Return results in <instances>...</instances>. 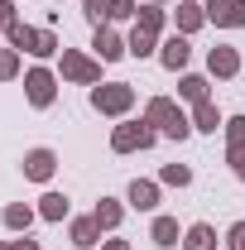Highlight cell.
I'll use <instances>...</instances> for the list:
<instances>
[{
    "instance_id": "obj_1",
    "label": "cell",
    "mask_w": 245,
    "mask_h": 250,
    "mask_svg": "<svg viewBox=\"0 0 245 250\" xmlns=\"http://www.w3.org/2000/svg\"><path fill=\"white\" fill-rule=\"evenodd\" d=\"M144 121L159 125L168 140H187V135H192V121H187V116L173 106V101H168V96H154L149 106H144Z\"/></svg>"
},
{
    "instance_id": "obj_2",
    "label": "cell",
    "mask_w": 245,
    "mask_h": 250,
    "mask_svg": "<svg viewBox=\"0 0 245 250\" xmlns=\"http://www.w3.org/2000/svg\"><path fill=\"white\" fill-rule=\"evenodd\" d=\"M154 145V125L149 121H125L111 130V149L116 154H135V149H149Z\"/></svg>"
},
{
    "instance_id": "obj_3",
    "label": "cell",
    "mask_w": 245,
    "mask_h": 250,
    "mask_svg": "<svg viewBox=\"0 0 245 250\" xmlns=\"http://www.w3.org/2000/svg\"><path fill=\"white\" fill-rule=\"evenodd\" d=\"M92 106L101 116H125V111L135 106V87H130V82H106V87L92 92Z\"/></svg>"
},
{
    "instance_id": "obj_4",
    "label": "cell",
    "mask_w": 245,
    "mask_h": 250,
    "mask_svg": "<svg viewBox=\"0 0 245 250\" xmlns=\"http://www.w3.org/2000/svg\"><path fill=\"white\" fill-rule=\"evenodd\" d=\"M10 43L15 48H24L34 58H48V53H58V39L53 29H29V24H10Z\"/></svg>"
},
{
    "instance_id": "obj_5",
    "label": "cell",
    "mask_w": 245,
    "mask_h": 250,
    "mask_svg": "<svg viewBox=\"0 0 245 250\" xmlns=\"http://www.w3.org/2000/svg\"><path fill=\"white\" fill-rule=\"evenodd\" d=\"M62 77L92 87V82H101V62L87 58V53H77V48H62Z\"/></svg>"
},
{
    "instance_id": "obj_6",
    "label": "cell",
    "mask_w": 245,
    "mask_h": 250,
    "mask_svg": "<svg viewBox=\"0 0 245 250\" xmlns=\"http://www.w3.org/2000/svg\"><path fill=\"white\" fill-rule=\"evenodd\" d=\"M53 87H58V82H53L48 67H29V72H24V92H29L34 106H53Z\"/></svg>"
},
{
    "instance_id": "obj_7",
    "label": "cell",
    "mask_w": 245,
    "mask_h": 250,
    "mask_svg": "<svg viewBox=\"0 0 245 250\" xmlns=\"http://www.w3.org/2000/svg\"><path fill=\"white\" fill-rule=\"evenodd\" d=\"M53 168H58V154H53V149H29V154H24V178H29V183H48Z\"/></svg>"
},
{
    "instance_id": "obj_8",
    "label": "cell",
    "mask_w": 245,
    "mask_h": 250,
    "mask_svg": "<svg viewBox=\"0 0 245 250\" xmlns=\"http://www.w3.org/2000/svg\"><path fill=\"white\" fill-rule=\"evenodd\" d=\"M92 48H96V58H101V62H116V58H125V53H130V43H125V39H121L116 29H106V24L96 29Z\"/></svg>"
},
{
    "instance_id": "obj_9",
    "label": "cell",
    "mask_w": 245,
    "mask_h": 250,
    "mask_svg": "<svg viewBox=\"0 0 245 250\" xmlns=\"http://www.w3.org/2000/svg\"><path fill=\"white\" fill-rule=\"evenodd\" d=\"M187 58H192V43H187V34H173V39L163 43V53H159V62H163L168 72H178V67H187Z\"/></svg>"
},
{
    "instance_id": "obj_10",
    "label": "cell",
    "mask_w": 245,
    "mask_h": 250,
    "mask_svg": "<svg viewBox=\"0 0 245 250\" xmlns=\"http://www.w3.org/2000/svg\"><path fill=\"white\" fill-rule=\"evenodd\" d=\"M207 67H212V77H236L241 72V53L226 48V43H216L212 53H207Z\"/></svg>"
},
{
    "instance_id": "obj_11",
    "label": "cell",
    "mask_w": 245,
    "mask_h": 250,
    "mask_svg": "<svg viewBox=\"0 0 245 250\" xmlns=\"http://www.w3.org/2000/svg\"><path fill=\"white\" fill-rule=\"evenodd\" d=\"M125 197H130V207H135V212H154V207H159V183H149V178H135Z\"/></svg>"
},
{
    "instance_id": "obj_12",
    "label": "cell",
    "mask_w": 245,
    "mask_h": 250,
    "mask_svg": "<svg viewBox=\"0 0 245 250\" xmlns=\"http://www.w3.org/2000/svg\"><path fill=\"white\" fill-rule=\"evenodd\" d=\"M183 250H216V226L192 221V226L183 231Z\"/></svg>"
},
{
    "instance_id": "obj_13",
    "label": "cell",
    "mask_w": 245,
    "mask_h": 250,
    "mask_svg": "<svg viewBox=\"0 0 245 250\" xmlns=\"http://www.w3.org/2000/svg\"><path fill=\"white\" fill-rule=\"evenodd\" d=\"M72 246H77V250L101 246V226H96V217H77V221H72Z\"/></svg>"
},
{
    "instance_id": "obj_14",
    "label": "cell",
    "mask_w": 245,
    "mask_h": 250,
    "mask_svg": "<svg viewBox=\"0 0 245 250\" xmlns=\"http://www.w3.org/2000/svg\"><path fill=\"white\" fill-rule=\"evenodd\" d=\"M67 212H72L67 192H43V197H39V217H43V221H62Z\"/></svg>"
},
{
    "instance_id": "obj_15",
    "label": "cell",
    "mask_w": 245,
    "mask_h": 250,
    "mask_svg": "<svg viewBox=\"0 0 245 250\" xmlns=\"http://www.w3.org/2000/svg\"><path fill=\"white\" fill-rule=\"evenodd\" d=\"M92 217H96V226H101V231H116V226H121V217H125V207L116 202V197H101Z\"/></svg>"
},
{
    "instance_id": "obj_16",
    "label": "cell",
    "mask_w": 245,
    "mask_h": 250,
    "mask_svg": "<svg viewBox=\"0 0 245 250\" xmlns=\"http://www.w3.org/2000/svg\"><path fill=\"white\" fill-rule=\"evenodd\" d=\"M192 130H207V135L221 130V111H216L212 101H197V111H192Z\"/></svg>"
},
{
    "instance_id": "obj_17",
    "label": "cell",
    "mask_w": 245,
    "mask_h": 250,
    "mask_svg": "<svg viewBox=\"0 0 245 250\" xmlns=\"http://www.w3.org/2000/svg\"><path fill=\"white\" fill-rule=\"evenodd\" d=\"M202 24H207V10L202 5H192V0L178 5V34H192V29H202Z\"/></svg>"
},
{
    "instance_id": "obj_18",
    "label": "cell",
    "mask_w": 245,
    "mask_h": 250,
    "mask_svg": "<svg viewBox=\"0 0 245 250\" xmlns=\"http://www.w3.org/2000/svg\"><path fill=\"white\" fill-rule=\"evenodd\" d=\"M0 217H5V226H10V231H29V226H34V207H24V202H10Z\"/></svg>"
},
{
    "instance_id": "obj_19",
    "label": "cell",
    "mask_w": 245,
    "mask_h": 250,
    "mask_svg": "<svg viewBox=\"0 0 245 250\" xmlns=\"http://www.w3.org/2000/svg\"><path fill=\"white\" fill-rule=\"evenodd\" d=\"M149 241H154V246H178V221H173V217H154Z\"/></svg>"
},
{
    "instance_id": "obj_20",
    "label": "cell",
    "mask_w": 245,
    "mask_h": 250,
    "mask_svg": "<svg viewBox=\"0 0 245 250\" xmlns=\"http://www.w3.org/2000/svg\"><path fill=\"white\" fill-rule=\"evenodd\" d=\"M178 96H183V101H207V77L187 72L183 82H178Z\"/></svg>"
},
{
    "instance_id": "obj_21",
    "label": "cell",
    "mask_w": 245,
    "mask_h": 250,
    "mask_svg": "<svg viewBox=\"0 0 245 250\" xmlns=\"http://www.w3.org/2000/svg\"><path fill=\"white\" fill-rule=\"evenodd\" d=\"M226 149L231 154H245V116H231L226 121Z\"/></svg>"
},
{
    "instance_id": "obj_22",
    "label": "cell",
    "mask_w": 245,
    "mask_h": 250,
    "mask_svg": "<svg viewBox=\"0 0 245 250\" xmlns=\"http://www.w3.org/2000/svg\"><path fill=\"white\" fill-rule=\"evenodd\" d=\"M135 24H140V29H149V34H159V29H163V10H159V5H140Z\"/></svg>"
},
{
    "instance_id": "obj_23",
    "label": "cell",
    "mask_w": 245,
    "mask_h": 250,
    "mask_svg": "<svg viewBox=\"0 0 245 250\" xmlns=\"http://www.w3.org/2000/svg\"><path fill=\"white\" fill-rule=\"evenodd\" d=\"M82 15H87L96 29H101V24L111 20V0H82Z\"/></svg>"
},
{
    "instance_id": "obj_24",
    "label": "cell",
    "mask_w": 245,
    "mask_h": 250,
    "mask_svg": "<svg viewBox=\"0 0 245 250\" xmlns=\"http://www.w3.org/2000/svg\"><path fill=\"white\" fill-rule=\"evenodd\" d=\"M130 53H135V58H149V53H154V34L135 24V34H130Z\"/></svg>"
},
{
    "instance_id": "obj_25",
    "label": "cell",
    "mask_w": 245,
    "mask_h": 250,
    "mask_svg": "<svg viewBox=\"0 0 245 250\" xmlns=\"http://www.w3.org/2000/svg\"><path fill=\"white\" fill-rule=\"evenodd\" d=\"M163 183L168 188H187L192 183V168H187V164H163Z\"/></svg>"
},
{
    "instance_id": "obj_26",
    "label": "cell",
    "mask_w": 245,
    "mask_h": 250,
    "mask_svg": "<svg viewBox=\"0 0 245 250\" xmlns=\"http://www.w3.org/2000/svg\"><path fill=\"white\" fill-rule=\"evenodd\" d=\"M241 24H245V0H231L221 15V29H241Z\"/></svg>"
},
{
    "instance_id": "obj_27",
    "label": "cell",
    "mask_w": 245,
    "mask_h": 250,
    "mask_svg": "<svg viewBox=\"0 0 245 250\" xmlns=\"http://www.w3.org/2000/svg\"><path fill=\"white\" fill-rule=\"evenodd\" d=\"M10 77H20V53H15V48L0 53V82H10Z\"/></svg>"
},
{
    "instance_id": "obj_28",
    "label": "cell",
    "mask_w": 245,
    "mask_h": 250,
    "mask_svg": "<svg viewBox=\"0 0 245 250\" xmlns=\"http://www.w3.org/2000/svg\"><path fill=\"white\" fill-rule=\"evenodd\" d=\"M130 15H140L135 0H111V20H130Z\"/></svg>"
},
{
    "instance_id": "obj_29",
    "label": "cell",
    "mask_w": 245,
    "mask_h": 250,
    "mask_svg": "<svg viewBox=\"0 0 245 250\" xmlns=\"http://www.w3.org/2000/svg\"><path fill=\"white\" fill-rule=\"evenodd\" d=\"M226 246H231V250H245V221H236V226L226 231Z\"/></svg>"
},
{
    "instance_id": "obj_30",
    "label": "cell",
    "mask_w": 245,
    "mask_h": 250,
    "mask_svg": "<svg viewBox=\"0 0 245 250\" xmlns=\"http://www.w3.org/2000/svg\"><path fill=\"white\" fill-rule=\"evenodd\" d=\"M10 24H20V20H15V5L0 0V29H10Z\"/></svg>"
},
{
    "instance_id": "obj_31",
    "label": "cell",
    "mask_w": 245,
    "mask_h": 250,
    "mask_svg": "<svg viewBox=\"0 0 245 250\" xmlns=\"http://www.w3.org/2000/svg\"><path fill=\"white\" fill-rule=\"evenodd\" d=\"M231 168H236V178L245 183V154H231Z\"/></svg>"
},
{
    "instance_id": "obj_32",
    "label": "cell",
    "mask_w": 245,
    "mask_h": 250,
    "mask_svg": "<svg viewBox=\"0 0 245 250\" xmlns=\"http://www.w3.org/2000/svg\"><path fill=\"white\" fill-rule=\"evenodd\" d=\"M15 250H39V241H29V236H24V241H15Z\"/></svg>"
},
{
    "instance_id": "obj_33",
    "label": "cell",
    "mask_w": 245,
    "mask_h": 250,
    "mask_svg": "<svg viewBox=\"0 0 245 250\" xmlns=\"http://www.w3.org/2000/svg\"><path fill=\"white\" fill-rule=\"evenodd\" d=\"M101 250H130V241H106Z\"/></svg>"
},
{
    "instance_id": "obj_34",
    "label": "cell",
    "mask_w": 245,
    "mask_h": 250,
    "mask_svg": "<svg viewBox=\"0 0 245 250\" xmlns=\"http://www.w3.org/2000/svg\"><path fill=\"white\" fill-rule=\"evenodd\" d=\"M149 5H163V0H149Z\"/></svg>"
},
{
    "instance_id": "obj_35",
    "label": "cell",
    "mask_w": 245,
    "mask_h": 250,
    "mask_svg": "<svg viewBox=\"0 0 245 250\" xmlns=\"http://www.w3.org/2000/svg\"><path fill=\"white\" fill-rule=\"evenodd\" d=\"M0 250H15V246H0Z\"/></svg>"
},
{
    "instance_id": "obj_36",
    "label": "cell",
    "mask_w": 245,
    "mask_h": 250,
    "mask_svg": "<svg viewBox=\"0 0 245 250\" xmlns=\"http://www.w3.org/2000/svg\"><path fill=\"white\" fill-rule=\"evenodd\" d=\"M192 5H197V0H192Z\"/></svg>"
}]
</instances>
